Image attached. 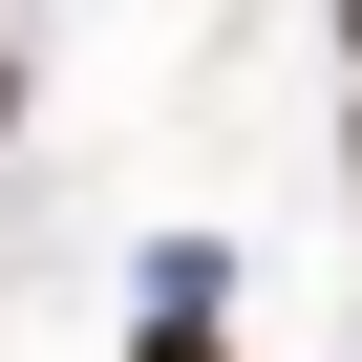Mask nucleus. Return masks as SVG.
<instances>
[{
	"mask_svg": "<svg viewBox=\"0 0 362 362\" xmlns=\"http://www.w3.org/2000/svg\"><path fill=\"white\" fill-rule=\"evenodd\" d=\"M128 362H235V341H214V320H149V341H128Z\"/></svg>",
	"mask_w": 362,
	"mask_h": 362,
	"instance_id": "nucleus-1",
	"label": "nucleus"
},
{
	"mask_svg": "<svg viewBox=\"0 0 362 362\" xmlns=\"http://www.w3.org/2000/svg\"><path fill=\"white\" fill-rule=\"evenodd\" d=\"M341 192H362V128H341Z\"/></svg>",
	"mask_w": 362,
	"mask_h": 362,
	"instance_id": "nucleus-3",
	"label": "nucleus"
},
{
	"mask_svg": "<svg viewBox=\"0 0 362 362\" xmlns=\"http://www.w3.org/2000/svg\"><path fill=\"white\" fill-rule=\"evenodd\" d=\"M0 128H22V22H0Z\"/></svg>",
	"mask_w": 362,
	"mask_h": 362,
	"instance_id": "nucleus-2",
	"label": "nucleus"
},
{
	"mask_svg": "<svg viewBox=\"0 0 362 362\" xmlns=\"http://www.w3.org/2000/svg\"><path fill=\"white\" fill-rule=\"evenodd\" d=\"M341 43H362V0H341Z\"/></svg>",
	"mask_w": 362,
	"mask_h": 362,
	"instance_id": "nucleus-4",
	"label": "nucleus"
}]
</instances>
